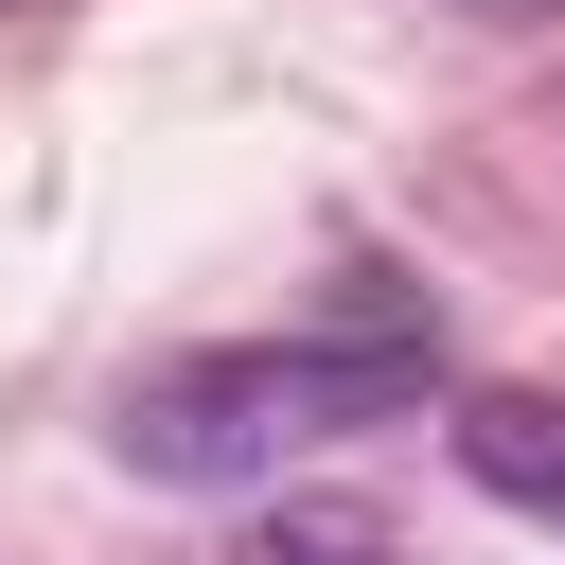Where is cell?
I'll return each instance as SVG.
<instances>
[{
    "label": "cell",
    "mask_w": 565,
    "mask_h": 565,
    "mask_svg": "<svg viewBox=\"0 0 565 565\" xmlns=\"http://www.w3.org/2000/svg\"><path fill=\"white\" fill-rule=\"evenodd\" d=\"M406 406H424V335H247V353H177L159 388H124V477L230 494Z\"/></svg>",
    "instance_id": "6da1fadb"
},
{
    "label": "cell",
    "mask_w": 565,
    "mask_h": 565,
    "mask_svg": "<svg viewBox=\"0 0 565 565\" xmlns=\"http://www.w3.org/2000/svg\"><path fill=\"white\" fill-rule=\"evenodd\" d=\"M459 477L494 494V512H530V530H565V388H459Z\"/></svg>",
    "instance_id": "7a4b0ae2"
},
{
    "label": "cell",
    "mask_w": 565,
    "mask_h": 565,
    "mask_svg": "<svg viewBox=\"0 0 565 565\" xmlns=\"http://www.w3.org/2000/svg\"><path fill=\"white\" fill-rule=\"evenodd\" d=\"M230 565H406L388 547V512L371 494H282V512H247V547Z\"/></svg>",
    "instance_id": "3957f363"
}]
</instances>
